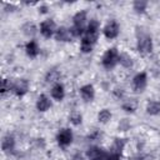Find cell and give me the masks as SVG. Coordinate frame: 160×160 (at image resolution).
<instances>
[{
  "mask_svg": "<svg viewBox=\"0 0 160 160\" xmlns=\"http://www.w3.org/2000/svg\"><path fill=\"white\" fill-rule=\"evenodd\" d=\"M82 114L79 111V110H72V111H70V114H69V116H68V120H69V122L72 125V126H80L81 124H82Z\"/></svg>",
  "mask_w": 160,
  "mask_h": 160,
  "instance_id": "obj_26",
  "label": "cell"
},
{
  "mask_svg": "<svg viewBox=\"0 0 160 160\" xmlns=\"http://www.w3.org/2000/svg\"><path fill=\"white\" fill-rule=\"evenodd\" d=\"M71 160H86L85 152H80V151H75L71 155Z\"/></svg>",
  "mask_w": 160,
  "mask_h": 160,
  "instance_id": "obj_33",
  "label": "cell"
},
{
  "mask_svg": "<svg viewBox=\"0 0 160 160\" xmlns=\"http://www.w3.org/2000/svg\"><path fill=\"white\" fill-rule=\"evenodd\" d=\"M61 79V71L58 69V68H51L49 69L46 72H45V76H44V80L46 84H49L50 86L59 82Z\"/></svg>",
  "mask_w": 160,
  "mask_h": 160,
  "instance_id": "obj_20",
  "label": "cell"
},
{
  "mask_svg": "<svg viewBox=\"0 0 160 160\" xmlns=\"http://www.w3.org/2000/svg\"><path fill=\"white\" fill-rule=\"evenodd\" d=\"M30 90V81L26 78H16L12 80L11 94L19 99L24 98Z\"/></svg>",
  "mask_w": 160,
  "mask_h": 160,
  "instance_id": "obj_9",
  "label": "cell"
},
{
  "mask_svg": "<svg viewBox=\"0 0 160 160\" xmlns=\"http://www.w3.org/2000/svg\"><path fill=\"white\" fill-rule=\"evenodd\" d=\"M119 55H120V50L116 46L108 48L100 59V64L102 69L106 71H112L119 65Z\"/></svg>",
  "mask_w": 160,
  "mask_h": 160,
  "instance_id": "obj_4",
  "label": "cell"
},
{
  "mask_svg": "<svg viewBox=\"0 0 160 160\" xmlns=\"http://www.w3.org/2000/svg\"><path fill=\"white\" fill-rule=\"evenodd\" d=\"M148 8H149V1H146V0H135L131 2V9L136 15L146 14Z\"/></svg>",
  "mask_w": 160,
  "mask_h": 160,
  "instance_id": "obj_23",
  "label": "cell"
},
{
  "mask_svg": "<svg viewBox=\"0 0 160 160\" xmlns=\"http://www.w3.org/2000/svg\"><path fill=\"white\" fill-rule=\"evenodd\" d=\"M59 26L56 25L55 20L51 19V18H48V19L40 21V24H39V34H40L41 38L49 40V39L55 36V32H56Z\"/></svg>",
  "mask_w": 160,
  "mask_h": 160,
  "instance_id": "obj_8",
  "label": "cell"
},
{
  "mask_svg": "<svg viewBox=\"0 0 160 160\" xmlns=\"http://www.w3.org/2000/svg\"><path fill=\"white\" fill-rule=\"evenodd\" d=\"M111 94H112V96H114L116 100H119V101H121V100H124V99L126 98L125 90H124L122 88H114L112 91H111Z\"/></svg>",
  "mask_w": 160,
  "mask_h": 160,
  "instance_id": "obj_30",
  "label": "cell"
},
{
  "mask_svg": "<svg viewBox=\"0 0 160 160\" xmlns=\"http://www.w3.org/2000/svg\"><path fill=\"white\" fill-rule=\"evenodd\" d=\"M106 160H122V156L121 155H118V154H112V152L109 151Z\"/></svg>",
  "mask_w": 160,
  "mask_h": 160,
  "instance_id": "obj_34",
  "label": "cell"
},
{
  "mask_svg": "<svg viewBox=\"0 0 160 160\" xmlns=\"http://www.w3.org/2000/svg\"><path fill=\"white\" fill-rule=\"evenodd\" d=\"M131 126H132V124H131L130 119L124 118L118 122V131L119 132H126V131H129L131 129Z\"/></svg>",
  "mask_w": 160,
  "mask_h": 160,
  "instance_id": "obj_28",
  "label": "cell"
},
{
  "mask_svg": "<svg viewBox=\"0 0 160 160\" xmlns=\"http://www.w3.org/2000/svg\"><path fill=\"white\" fill-rule=\"evenodd\" d=\"M120 32H121V25H120V22L116 19H109L102 25V28H101L102 36L106 40H109V41L118 39L119 35H120Z\"/></svg>",
  "mask_w": 160,
  "mask_h": 160,
  "instance_id": "obj_7",
  "label": "cell"
},
{
  "mask_svg": "<svg viewBox=\"0 0 160 160\" xmlns=\"http://www.w3.org/2000/svg\"><path fill=\"white\" fill-rule=\"evenodd\" d=\"M2 10L6 14H12V12H16L19 10V6L14 2H4L2 4Z\"/></svg>",
  "mask_w": 160,
  "mask_h": 160,
  "instance_id": "obj_29",
  "label": "cell"
},
{
  "mask_svg": "<svg viewBox=\"0 0 160 160\" xmlns=\"http://www.w3.org/2000/svg\"><path fill=\"white\" fill-rule=\"evenodd\" d=\"M89 20V14L84 9L76 11L71 16V26H69V29L74 39H81V36L85 34Z\"/></svg>",
  "mask_w": 160,
  "mask_h": 160,
  "instance_id": "obj_2",
  "label": "cell"
},
{
  "mask_svg": "<svg viewBox=\"0 0 160 160\" xmlns=\"http://www.w3.org/2000/svg\"><path fill=\"white\" fill-rule=\"evenodd\" d=\"M112 119V111L109 109V108H102L98 111L96 114V120L100 125H106L111 121Z\"/></svg>",
  "mask_w": 160,
  "mask_h": 160,
  "instance_id": "obj_22",
  "label": "cell"
},
{
  "mask_svg": "<svg viewBox=\"0 0 160 160\" xmlns=\"http://www.w3.org/2000/svg\"><path fill=\"white\" fill-rule=\"evenodd\" d=\"M102 136H104V134L100 129H92V130H90V132H88V135L85 136V140L88 142H90L91 145H98L96 142L100 141L102 139Z\"/></svg>",
  "mask_w": 160,
  "mask_h": 160,
  "instance_id": "obj_25",
  "label": "cell"
},
{
  "mask_svg": "<svg viewBox=\"0 0 160 160\" xmlns=\"http://www.w3.org/2000/svg\"><path fill=\"white\" fill-rule=\"evenodd\" d=\"M24 51H25V55L30 59V60H34L36 59L39 55H40V44L36 39H31V40H26L25 44H24Z\"/></svg>",
  "mask_w": 160,
  "mask_h": 160,
  "instance_id": "obj_14",
  "label": "cell"
},
{
  "mask_svg": "<svg viewBox=\"0 0 160 160\" xmlns=\"http://www.w3.org/2000/svg\"><path fill=\"white\" fill-rule=\"evenodd\" d=\"M129 139L128 138H122V136H116L112 139V142L109 148V151L112 154H118V155H124V150L128 145Z\"/></svg>",
  "mask_w": 160,
  "mask_h": 160,
  "instance_id": "obj_18",
  "label": "cell"
},
{
  "mask_svg": "<svg viewBox=\"0 0 160 160\" xmlns=\"http://www.w3.org/2000/svg\"><path fill=\"white\" fill-rule=\"evenodd\" d=\"M120 108H121V110L125 114L132 115L139 109V101H138L136 98H129V96H126L124 100L120 101Z\"/></svg>",
  "mask_w": 160,
  "mask_h": 160,
  "instance_id": "obj_17",
  "label": "cell"
},
{
  "mask_svg": "<svg viewBox=\"0 0 160 160\" xmlns=\"http://www.w3.org/2000/svg\"><path fill=\"white\" fill-rule=\"evenodd\" d=\"M152 159H154V158H152V155L141 152V154H138V155L132 156L130 160H152Z\"/></svg>",
  "mask_w": 160,
  "mask_h": 160,
  "instance_id": "obj_32",
  "label": "cell"
},
{
  "mask_svg": "<svg viewBox=\"0 0 160 160\" xmlns=\"http://www.w3.org/2000/svg\"><path fill=\"white\" fill-rule=\"evenodd\" d=\"M134 64H135L134 58L130 54H128L125 51H120V55H119V65L120 66H122L124 69H132Z\"/></svg>",
  "mask_w": 160,
  "mask_h": 160,
  "instance_id": "obj_24",
  "label": "cell"
},
{
  "mask_svg": "<svg viewBox=\"0 0 160 160\" xmlns=\"http://www.w3.org/2000/svg\"><path fill=\"white\" fill-rule=\"evenodd\" d=\"M101 22L100 20H98L96 18H90L85 34L81 36L80 39V44H79V50L81 54H90L95 45L98 44V40L100 38V32H101Z\"/></svg>",
  "mask_w": 160,
  "mask_h": 160,
  "instance_id": "obj_1",
  "label": "cell"
},
{
  "mask_svg": "<svg viewBox=\"0 0 160 160\" xmlns=\"http://www.w3.org/2000/svg\"><path fill=\"white\" fill-rule=\"evenodd\" d=\"M84 152L86 160H106L109 150H105L100 145H89Z\"/></svg>",
  "mask_w": 160,
  "mask_h": 160,
  "instance_id": "obj_10",
  "label": "cell"
},
{
  "mask_svg": "<svg viewBox=\"0 0 160 160\" xmlns=\"http://www.w3.org/2000/svg\"><path fill=\"white\" fill-rule=\"evenodd\" d=\"M20 31L28 40H31L35 39V36L39 34V25H36L34 21L28 20L20 26Z\"/></svg>",
  "mask_w": 160,
  "mask_h": 160,
  "instance_id": "obj_16",
  "label": "cell"
},
{
  "mask_svg": "<svg viewBox=\"0 0 160 160\" xmlns=\"http://www.w3.org/2000/svg\"><path fill=\"white\" fill-rule=\"evenodd\" d=\"M11 85H12V80L9 78H2L1 79V85H0V94L1 96H5L6 94L11 92Z\"/></svg>",
  "mask_w": 160,
  "mask_h": 160,
  "instance_id": "obj_27",
  "label": "cell"
},
{
  "mask_svg": "<svg viewBox=\"0 0 160 160\" xmlns=\"http://www.w3.org/2000/svg\"><path fill=\"white\" fill-rule=\"evenodd\" d=\"M51 108H52V99L50 98V95L41 92L35 100L36 111L40 112V114H44V112H48Z\"/></svg>",
  "mask_w": 160,
  "mask_h": 160,
  "instance_id": "obj_13",
  "label": "cell"
},
{
  "mask_svg": "<svg viewBox=\"0 0 160 160\" xmlns=\"http://www.w3.org/2000/svg\"><path fill=\"white\" fill-rule=\"evenodd\" d=\"M136 51L139 55L141 56H148L154 51V40L152 36L146 32V31H141L136 35Z\"/></svg>",
  "mask_w": 160,
  "mask_h": 160,
  "instance_id": "obj_3",
  "label": "cell"
},
{
  "mask_svg": "<svg viewBox=\"0 0 160 160\" xmlns=\"http://www.w3.org/2000/svg\"><path fill=\"white\" fill-rule=\"evenodd\" d=\"M148 85H149V74L145 70L138 71L131 78V85L130 86H131V91L134 94L145 92V90L148 89Z\"/></svg>",
  "mask_w": 160,
  "mask_h": 160,
  "instance_id": "obj_6",
  "label": "cell"
},
{
  "mask_svg": "<svg viewBox=\"0 0 160 160\" xmlns=\"http://www.w3.org/2000/svg\"><path fill=\"white\" fill-rule=\"evenodd\" d=\"M78 92H79L80 99H81L84 102H86V104L92 102V101L95 100V96H96L95 86H94L91 82H86V84L81 85V86L79 88Z\"/></svg>",
  "mask_w": 160,
  "mask_h": 160,
  "instance_id": "obj_12",
  "label": "cell"
},
{
  "mask_svg": "<svg viewBox=\"0 0 160 160\" xmlns=\"http://www.w3.org/2000/svg\"><path fill=\"white\" fill-rule=\"evenodd\" d=\"M0 149H1L2 154H5V155L14 154L15 150H16V138H15V135L11 134V132H6L1 138Z\"/></svg>",
  "mask_w": 160,
  "mask_h": 160,
  "instance_id": "obj_11",
  "label": "cell"
},
{
  "mask_svg": "<svg viewBox=\"0 0 160 160\" xmlns=\"http://www.w3.org/2000/svg\"><path fill=\"white\" fill-rule=\"evenodd\" d=\"M145 112L149 116H159L160 115V100L151 99L145 104Z\"/></svg>",
  "mask_w": 160,
  "mask_h": 160,
  "instance_id": "obj_21",
  "label": "cell"
},
{
  "mask_svg": "<svg viewBox=\"0 0 160 160\" xmlns=\"http://www.w3.org/2000/svg\"><path fill=\"white\" fill-rule=\"evenodd\" d=\"M55 141H56V145L61 150H66L68 148H70L74 142V131H72V129L70 126L60 128L55 134Z\"/></svg>",
  "mask_w": 160,
  "mask_h": 160,
  "instance_id": "obj_5",
  "label": "cell"
},
{
  "mask_svg": "<svg viewBox=\"0 0 160 160\" xmlns=\"http://www.w3.org/2000/svg\"><path fill=\"white\" fill-rule=\"evenodd\" d=\"M49 95L52 99V101L61 102L65 99V96H66V89H65L64 82L59 81V82L51 85L50 86V90H49Z\"/></svg>",
  "mask_w": 160,
  "mask_h": 160,
  "instance_id": "obj_15",
  "label": "cell"
},
{
  "mask_svg": "<svg viewBox=\"0 0 160 160\" xmlns=\"http://www.w3.org/2000/svg\"><path fill=\"white\" fill-rule=\"evenodd\" d=\"M55 41L58 42H70L74 40L71 32H70V29L68 26H64V25H60L55 32V36H54Z\"/></svg>",
  "mask_w": 160,
  "mask_h": 160,
  "instance_id": "obj_19",
  "label": "cell"
},
{
  "mask_svg": "<svg viewBox=\"0 0 160 160\" xmlns=\"http://www.w3.org/2000/svg\"><path fill=\"white\" fill-rule=\"evenodd\" d=\"M49 10H50V8H49L48 4H45V2H39V5H38V12H39L40 15L48 14Z\"/></svg>",
  "mask_w": 160,
  "mask_h": 160,
  "instance_id": "obj_31",
  "label": "cell"
}]
</instances>
